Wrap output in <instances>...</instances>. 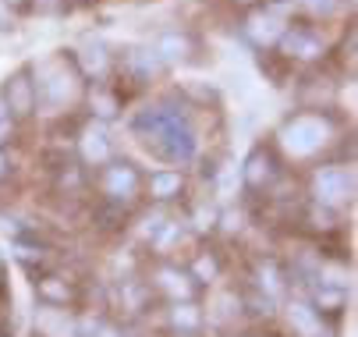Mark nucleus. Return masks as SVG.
<instances>
[{
  "label": "nucleus",
  "instance_id": "nucleus-27",
  "mask_svg": "<svg viewBox=\"0 0 358 337\" xmlns=\"http://www.w3.org/2000/svg\"><path fill=\"white\" fill-rule=\"evenodd\" d=\"M4 171H8V160H4V153H0V178H4Z\"/></svg>",
  "mask_w": 358,
  "mask_h": 337
},
{
  "label": "nucleus",
  "instance_id": "nucleus-8",
  "mask_svg": "<svg viewBox=\"0 0 358 337\" xmlns=\"http://www.w3.org/2000/svg\"><path fill=\"white\" fill-rule=\"evenodd\" d=\"M135 188H138V174H135V167H128V164H114V167L107 171V192H110V196H131Z\"/></svg>",
  "mask_w": 358,
  "mask_h": 337
},
{
  "label": "nucleus",
  "instance_id": "nucleus-3",
  "mask_svg": "<svg viewBox=\"0 0 358 337\" xmlns=\"http://www.w3.org/2000/svg\"><path fill=\"white\" fill-rule=\"evenodd\" d=\"M36 96H43V103H50V107H64L75 96V75H68L57 64H46L43 82H36Z\"/></svg>",
  "mask_w": 358,
  "mask_h": 337
},
{
  "label": "nucleus",
  "instance_id": "nucleus-10",
  "mask_svg": "<svg viewBox=\"0 0 358 337\" xmlns=\"http://www.w3.org/2000/svg\"><path fill=\"white\" fill-rule=\"evenodd\" d=\"M270 174H273V157L263 153V150H255V153L248 157V164H245V181H248L252 188H259L263 181H270Z\"/></svg>",
  "mask_w": 358,
  "mask_h": 337
},
{
  "label": "nucleus",
  "instance_id": "nucleus-24",
  "mask_svg": "<svg viewBox=\"0 0 358 337\" xmlns=\"http://www.w3.org/2000/svg\"><path fill=\"white\" fill-rule=\"evenodd\" d=\"M316 299H320L323 306H341V302H344V295H341V292H330V287H323Z\"/></svg>",
  "mask_w": 358,
  "mask_h": 337
},
{
  "label": "nucleus",
  "instance_id": "nucleus-5",
  "mask_svg": "<svg viewBox=\"0 0 358 337\" xmlns=\"http://www.w3.org/2000/svg\"><path fill=\"white\" fill-rule=\"evenodd\" d=\"M4 107L8 110H15L18 117H25V114H32L36 110V82H29V71H18V75H11L8 78V89H4Z\"/></svg>",
  "mask_w": 358,
  "mask_h": 337
},
{
  "label": "nucleus",
  "instance_id": "nucleus-25",
  "mask_svg": "<svg viewBox=\"0 0 358 337\" xmlns=\"http://www.w3.org/2000/svg\"><path fill=\"white\" fill-rule=\"evenodd\" d=\"M195 220H199V227H202V231H206V227H213L217 213H213V210H199V213H195Z\"/></svg>",
  "mask_w": 358,
  "mask_h": 337
},
{
  "label": "nucleus",
  "instance_id": "nucleus-17",
  "mask_svg": "<svg viewBox=\"0 0 358 337\" xmlns=\"http://www.w3.org/2000/svg\"><path fill=\"white\" fill-rule=\"evenodd\" d=\"M82 61H85V68L92 71V75H103L107 71V64H110V57H107V50L103 46H85V54H82Z\"/></svg>",
  "mask_w": 358,
  "mask_h": 337
},
{
  "label": "nucleus",
  "instance_id": "nucleus-29",
  "mask_svg": "<svg viewBox=\"0 0 358 337\" xmlns=\"http://www.w3.org/2000/svg\"><path fill=\"white\" fill-rule=\"evenodd\" d=\"M96 337H114V334H96Z\"/></svg>",
  "mask_w": 358,
  "mask_h": 337
},
{
  "label": "nucleus",
  "instance_id": "nucleus-4",
  "mask_svg": "<svg viewBox=\"0 0 358 337\" xmlns=\"http://www.w3.org/2000/svg\"><path fill=\"white\" fill-rule=\"evenodd\" d=\"M351 196V171L344 167H327L316 174V199L327 206H337Z\"/></svg>",
  "mask_w": 358,
  "mask_h": 337
},
{
  "label": "nucleus",
  "instance_id": "nucleus-16",
  "mask_svg": "<svg viewBox=\"0 0 358 337\" xmlns=\"http://www.w3.org/2000/svg\"><path fill=\"white\" fill-rule=\"evenodd\" d=\"M171 320H174V327H178V330H195L202 316H199V309H195L192 302H181V306H174Z\"/></svg>",
  "mask_w": 358,
  "mask_h": 337
},
{
  "label": "nucleus",
  "instance_id": "nucleus-15",
  "mask_svg": "<svg viewBox=\"0 0 358 337\" xmlns=\"http://www.w3.org/2000/svg\"><path fill=\"white\" fill-rule=\"evenodd\" d=\"M160 287L164 292H171L174 299H188L192 295V284L181 270H160Z\"/></svg>",
  "mask_w": 358,
  "mask_h": 337
},
{
  "label": "nucleus",
  "instance_id": "nucleus-7",
  "mask_svg": "<svg viewBox=\"0 0 358 337\" xmlns=\"http://www.w3.org/2000/svg\"><path fill=\"white\" fill-rule=\"evenodd\" d=\"M82 160L92 164V167H99V164L110 160V142H107V135L99 131V128H89V131L82 135Z\"/></svg>",
  "mask_w": 358,
  "mask_h": 337
},
{
  "label": "nucleus",
  "instance_id": "nucleus-18",
  "mask_svg": "<svg viewBox=\"0 0 358 337\" xmlns=\"http://www.w3.org/2000/svg\"><path fill=\"white\" fill-rule=\"evenodd\" d=\"M185 50H188V39H185V36H174V32H171V36L160 39V54L171 57V61H174V57H185Z\"/></svg>",
  "mask_w": 358,
  "mask_h": 337
},
{
  "label": "nucleus",
  "instance_id": "nucleus-12",
  "mask_svg": "<svg viewBox=\"0 0 358 337\" xmlns=\"http://www.w3.org/2000/svg\"><path fill=\"white\" fill-rule=\"evenodd\" d=\"M181 185H185V181H181L178 171H157V174L149 178V192H152L157 199H174L178 192H181Z\"/></svg>",
  "mask_w": 358,
  "mask_h": 337
},
{
  "label": "nucleus",
  "instance_id": "nucleus-14",
  "mask_svg": "<svg viewBox=\"0 0 358 337\" xmlns=\"http://www.w3.org/2000/svg\"><path fill=\"white\" fill-rule=\"evenodd\" d=\"M248 32L259 39V43H273L277 36H284V29H280V22L277 18H270V15H255L252 18V25H248Z\"/></svg>",
  "mask_w": 358,
  "mask_h": 337
},
{
  "label": "nucleus",
  "instance_id": "nucleus-26",
  "mask_svg": "<svg viewBox=\"0 0 358 337\" xmlns=\"http://www.w3.org/2000/svg\"><path fill=\"white\" fill-rule=\"evenodd\" d=\"M61 4H64V0H36V8H39V11H57Z\"/></svg>",
  "mask_w": 358,
  "mask_h": 337
},
{
  "label": "nucleus",
  "instance_id": "nucleus-20",
  "mask_svg": "<svg viewBox=\"0 0 358 337\" xmlns=\"http://www.w3.org/2000/svg\"><path fill=\"white\" fill-rule=\"evenodd\" d=\"M92 107H99L96 114H103V117H110L114 110H117V100L110 92H92Z\"/></svg>",
  "mask_w": 358,
  "mask_h": 337
},
{
  "label": "nucleus",
  "instance_id": "nucleus-6",
  "mask_svg": "<svg viewBox=\"0 0 358 337\" xmlns=\"http://www.w3.org/2000/svg\"><path fill=\"white\" fill-rule=\"evenodd\" d=\"M36 327L43 337H75V320L64 316V309H43Z\"/></svg>",
  "mask_w": 358,
  "mask_h": 337
},
{
  "label": "nucleus",
  "instance_id": "nucleus-2",
  "mask_svg": "<svg viewBox=\"0 0 358 337\" xmlns=\"http://www.w3.org/2000/svg\"><path fill=\"white\" fill-rule=\"evenodd\" d=\"M280 138H284V146L294 153V157H309V153H316L320 146H323V138H327V124L320 121V117H294V121H287L284 124V131H280Z\"/></svg>",
  "mask_w": 358,
  "mask_h": 337
},
{
  "label": "nucleus",
  "instance_id": "nucleus-19",
  "mask_svg": "<svg viewBox=\"0 0 358 337\" xmlns=\"http://www.w3.org/2000/svg\"><path fill=\"white\" fill-rule=\"evenodd\" d=\"M263 284H266L270 295L280 292V270H277L273 263H263V266H259V287H263Z\"/></svg>",
  "mask_w": 358,
  "mask_h": 337
},
{
  "label": "nucleus",
  "instance_id": "nucleus-28",
  "mask_svg": "<svg viewBox=\"0 0 358 337\" xmlns=\"http://www.w3.org/2000/svg\"><path fill=\"white\" fill-rule=\"evenodd\" d=\"M4 114H8V107H4V100H0V121H4Z\"/></svg>",
  "mask_w": 358,
  "mask_h": 337
},
{
  "label": "nucleus",
  "instance_id": "nucleus-21",
  "mask_svg": "<svg viewBox=\"0 0 358 337\" xmlns=\"http://www.w3.org/2000/svg\"><path fill=\"white\" fill-rule=\"evenodd\" d=\"M195 277L199 280H213L217 277V259L213 256H199L195 259Z\"/></svg>",
  "mask_w": 358,
  "mask_h": 337
},
{
  "label": "nucleus",
  "instance_id": "nucleus-22",
  "mask_svg": "<svg viewBox=\"0 0 358 337\" xmlns=\"http://www.w3.org/2000/svg\"><path fill=\"white\" fill-rule=\"evenodd\" d=\"M174 238H181V227H178V224H167V231L157 238V249H167V245L174 242Z\"/></svg>",
  "mask_w": 358,
  "mask_h": 337
},
{
  "label": "nucleus",
  "instance_id": "nucleus-11",
  "mask_svg": "<svg viewBox=\"0 0 358 337\" xmlns=\"http://www.w3.org/2000/svg\"><path fill=\"white\" fill-rule=\"evenodd\" d=\"M284 50H287V57L291 54L294 57H316L323 50V43L316 36H309V32H287L284 36Z\"/></svg>",
  "mask_w": 358,
  "mask_h": 337
},
{
  "label": "nucleus",
  "instance_id": "nucleus-23",
  "mask_svg": "<svg viewBox=\"0 0 358 337\" xmlns=\"http://www.w3.org/2000/svg\"><path fill=\"white\" fill-rule=\"evenodd\" d=\"M305 4H309L316 15H330V11L337 8V0H305Z\"/></svg>",
  "mask_w": 358,
  "mask_h": 337
},
{
  "label": "nucleus",
  "instance_id": "nucleus-9",
  "mask_svg": "<svg viewBox=\"0 0 358 337\" xmlns=\"http://www.w3.org/2000/svg\"><path fill=\"white\" fill-rule=\"evenodd\" d=\"M287 320H291V327H294L301 337H320V313H316V309L301 306V302H291Z\"/></svg>",
  "mask_w": 358,
  "mask_h": 337
},
{
  "label": "nucleus",
  "instance_id": "nucleus-30",
  "mask_svg": "<svg viewBox=\"0 0 358 337\" xmlns=\"http://www.w3.org/2000/svg\"><path fill=\"white\" fill-rule=\"evenodd\" d=\"M8 4H22V0H8Z\"/></svg>",
  "mask_w": 358,
  "mask_h": 337
},
{
  "label": "nucleus",
  "instance_id": "nucleus-1",
  "mask_svg": "<svg viewBox=\"0 0 358 337\" xmlns=\"http://www.w3.org/2000/svg\"><path fill=\"white\" fill-rule=\"evenodd\" d=\"M135 135L142 138V146L149 153H157L160 160H188L195 150V135L185 114L167 110V107H152L135 117Z\"/></svg>",
  "mask_w": 358,
  "mask_h": 337
},
{
  "label": "nucleus",
  "instance_id": "nucleus-13",
  "mask_svg": "<svg viewBox=\"0 0 358 337\" xmlns=\"http://www.w3.org/2000/svg\"><path fill=\"white\" fill-rule=\"evenodd\" d=\"M36 292H39L46 302H54V306H64V302L71 299V287H68L64 280H57V277H43V280L36 284Z\"/></svg>",
  "mask_w": 358,
  "mask_h": 337
}]
</instances>
